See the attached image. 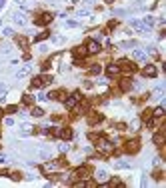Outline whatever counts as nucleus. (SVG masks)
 I'll return each instance as SVG.
<instances>
[{
	"mask_svg": "<svg viewBox=\"0 0 166 188\" xmlns=\"http://www.w3.org/2000/svg\"><path fill=\"white\" fill-rule=\"evenodd\" d=\"M98 144H96V148H98V152H102L104 156H108V154H112L114 152V144L110 140H104V138H98Z\"/></svg>",
	"mask_w": 166,
	"mask_h": 188,
	"instance_id": "1",
	"label": "nucleus"
},
{
	"mask_svg": "<svg viewBox=\"0 0 166 188\" xmlns=\"http://www.w3.org/2000/svg\"><path fill=\"white\" fill-rule=\"evenodd\" d=\"M52 18H54V16H52L50 12H42L40 16H36V18H34V24H36V26H46V24H50V22H52Z\"/></svg>",
	"mask_w": 166,
	"mask_h": 188,
	"instance_id": "2",
	"label": "nucleus"
},
{
	"mask_svg": "<svg viewBox=\"0 0 166 188\" xmlns=\"http://www.w3.org/2000/svg\"><path fill=\"white\" fill-rule=\"evenodd\" d=\"M138 150H140V140L138 138H132V140L126 142V152L128 154H136Z\"/></svg>",
	"mask_w": 166,
	"mask_h": 188,
	"instance_id": "3",
	"label": "nucleus"
},
{
	"mask_svg": "<svg viewBox=\"0 0 166 188\" xmlns=\"http://www.w3.org/2000/svg\"><path fill=\"white\" fill-rule=\"evenodd\" d=\"M130 26L132 28H136L140 34H148L150 32V26H146L144 22H140V20H130Z\"/></svg>",
	"mask_w": 166,
	"mask_h": 188,
	"instance_id": "4",
	"label": "nucleus"
},
{
	"mask_svg": "<svg viewBox=\"0 0 166 188\" xmlns=\"http://www.w3.org/2000/svg\"><path fill=\"white\" fill-rule=\"evenodd\" d=\"M80 98H82V96H80V92H72V96H70V98H66V100H64V106H66L68 110H72Z\"/></svg>",
	"mask_w": 166,
	"mask_h": 188,
	"instance_id": "5",
	"label": "nucleus"
},
{
	"mask_svg": "<svg viewBox=\"0 0 166 188\" xmlns=\"http://www.w3.org/2000/svg\"><path fill=\"white\" fill-rule=\"evenodd\" d=\"M100 42H98V40H88V44H86V52H88V54H98V52H100Z\"/></svg>",
	"mask_w": 166,
	"mask_h": 188,
	"instance_id": "6",
	"label": "nucleus"
},
{
	"mask_svg": "<svg viewBox=\"0 0 166 188\" xmlns=\"http://www.w3.org/2000/svg\"><path fill=\"white\" fill-rule=\"evenodd\" d=\"M156 74H158V70H156L154 64H148V66H144V70H142V76H144V78H154Z\"/></svg>",
	"mask_w": 166,
	"mask_h": 188,
	"instance_id": "7",
	"label": "nucleus"
},
{
	"mask_svg": "<svg viewBox=\"0 0 166 188\" xmlns=\"http://www.w3.org/2000/svg\"><path fill=\"white\" fill-rule=\"evenodd\" d=\"M118 70H124V72H134V70H136V66H134L132 62H128V60H120V62H118Z\"/></svg>",
	"mask_w": 166,
	"mask_h": 188,
	"instance_id": "8",
	"label": "nucleus"
},
{
	"mask_svg": "<svg viewBox=\"0 0 166 188\" xmlns=\"http://www.w3.org/2000/svg\"><path fill=\"white\" fill-rule=\"evenodd\" d=\"M132 58H134L136 62H146V52H144V50H138V48H134V52H132Z\"/></svg>",
	"mask_w": 166,
	"mask_h": 188,
	"instance_id": "9",
	"label": "nucleus"
},
{
	"mask_svg": "<svg viewBox=\"0 0 166 188\" xmlns=\"http://www.w3.org/2000/svg\"><path fill=\"white\" fill-rule=\"evenodd\" d=\"M94 178H96V182H98V184H104V182L108 180V172H106V170H96Z\"/></svg>",
	"mask_w": 166,
	"mask_h": 188,
	"instance_id": "10",
	"label": "nucleus"
},
{
	"mask_svg": "<svg viewBox=\"0 0 166 188\" xmlns=\"http://www.w3.org/2000/svg\"><path fill=\"white\" fill-rule=\"evenodd\" d=\"M30 70H32V68H30V64H24V66L16 72V78H24V76H28V74H30Z\"/></svg>",
	"mask_w": 166,
	"mask_h": 188,
	"instance_id": "11",
	"label": "nucleus"
},
{
	"mask_svg": "<svg viewBox=\"0 0 166 188\" xmlns=\"http://www.w3.org/2000/svg\"><path fill=\"white\" fill-rule=\"evenodd\" d=\"M36 130H34V126H30V124H24L22 128H20V136H30V134H34Z\"/></svg>",
	"mask_w": 166,
	"mask_h": 188,
	"instance_id": "12",
	"label": "nucleus"
},
{
	"mask_svg": "<svg viewBox=\"0 0 166 188\" xmlns=\"http://www.w3.org/2000/svg\"><path fill=\"white\" fill-rule=\"evenodd\" d=\"M88 172H90V168H88V166H80V168H76L74 176H78V178H86V176H88Z\"/></svg>",
	"mask_w": 166,
	"mask_h": 188,
	"instance_id": "13",
	"label": "nucleus"
},
{
	"mask_svg": "<svg viewBox=\"0 0 166 188\" xmlns=\"http://www.w3.org/2000/svg\"><path fill=\"white\" fill-rule=\"evenodd\" d=\"M12 18H14V22H16V24H24V22H26V16H24L22 12H16Z\"/></svg>",
	"mask_w": 166,
	"mask_h": 188,
	"instance_id": "14",
	"label": "nucleus"
},
{
	"mask_svg": "<svg viewBox=\"0 0 166 188\" xmlns=\"http://www.w3.org/2000/svg\"><path fill=\"white\" fill-rule=\"evenodd\" d=\"M106 74H108V76H116V74H118V64H110V66L106 68Z\"/></svg>",
	"mask_w": 166,
	"mask_h": 188,
	"instance_id": "15",
	"label": "nucleus"
},
{
	"mask_svg": "<svg viewBox=\"0 0 166 188\" xmlns=\"http://www.w3.org/2000/svg\"><path fill=\"white\" fill-rule=\"evenodd\" d=\"M120 88H122L124 92H128V90L132 88V82H130L128 78H124V80H120Z\"/></svg>",
	"mask_w": 166,
	"mask_h": 188,
	"instance_id": "16",
	"label": "nucleus"
},
{
	"mask_svg": "<svg viewBox=\"0 0 166 188\" xmlns=\"http://www.w3.org/2000/svg\"><path fill=\"white\" fill-rule=\"evenodd\" d=\"M44 84H42V76H34L32 78V88H42Z\"/></svg>",
	"mask_w": 166,
	"mask_h": 188,
	"instance_id": "17",
	"label": "nucleus"
},
{
	"mask_svg": "<svg viewBox=\"0 0 166 188\" xmlns=\"http://www.w3.org/2000/svg\"><path fill=\"white\" fill-rule=\"evenodd\" d=\"M60 136H62L64 140H70V138H72V130H70V128H64V130H60Z\"/></svg>",
	"mask_w": 166,
	"mask_h": 188,
	"instance_id": "18",
	"label": "nucleus"
},
{
	"mask_svg": "<svg viewBox=\"0 0 166 188\" xmlns=\"http://www.w3.org/2000/svg\"><path fill=\"white\" fill-rule=\"evenodd\" d=\"M58 164H62V160H60V162H46V164H44V170H56Z\"/></svg>",
	"mask_w": 166,
	"mask_h": 188,
	"instance_id": "19",
	"label": "nucleus"
},
{
	"mask_svg": "<svg viewBox=\"0 0 166 188\" xmlns=\"http://www.w3.org/2000/svg\"><path fill=\"white\" fill-rule=\"evenodd\" d=\"M30 114H32V116H36V118H40V116H44V110L38 108V106H34V108L30 110Z\"/></svg>",
	"mask_w": 166,
	"mask_h": 188,
	"instance_id": "20",
	"label": "nucleus"
},
{
	"mask_svg": "<svg viewBox=\"0 0 166 188\" xmlns=\"http://www.w3.org/2000/svg\"><path fill=\"white\" fill-rule=\"evenodd\" d=\"M16 44H18V46H22V48H26V46H28V38L18 36V38H16Z\"/></svg>",
	"mask_w": 166,
	"mask_h": 188,
	"instance_id": "21",
	"label": "nucleus"
},
{
	"mask_svg": "<svg viewBox=\"0 0 166 188\" xmlns=\"http://www.w3.org/2000/svg\"><path fill=\"white\" fill-rule=\"evenodd\" d=\"M118 48H136V42L134 40H128V42H120Z\"/></svg>",
	"mask_w": 166,
	"mask_h": 188,
	"instance_id": "22",
	"label": "nucleus"
},
{
	"mask_svg": "<svg viewBox=\"0 0 166 188\" xmlns=\"http://www.w3.org/2000/svg\"><path fill=\"white\" fill-rule=\"evenodd\" d=\"M48 36H50V32H40V34L34 38V42H42V40H46Z\"/></svg>",
	"mask_w": 166,
	"mask_h": 188,
	"instance_id": "23",
	"label": "nucleus"
},
{
	"mask_svg": "<svg viewBox=\"0 0 166 188\" xmlns=\"http://www.w3.org/2000/svg\"><path fill=\"white\" fill-rule=\"evenodd\" d=\"M152 140H154V144L162 146V142H164V136H162V134H154V136H152Z\"/></svg>",
	"mask_w": 166,
	"mask_h": 188,
	"instance_id": "24",
	"label": "nucleus"
},
{
	"mask_svg": "<svg viewBox=\"0 0 166 188\" xmlns=\"http://www.w3.org/2000/svg\"><path fill=\"white\" fill-rule=\"evenodd\" d=\"M54 82V78L52 76H48V74H42V84L46 86V84H52Z\"/></svg>",
	"mask_w": 166,
	"mask_h": 188,
	"instance_id": "25",
	"label": "nucleus"
},
{
	"mask_svg": "<svg viewBox=\"0 0 166 188\" xmlns=\"http://www.w3.org/2000/svg\"><path fill=\"white\" fill-rule=\"evenodd\" d=\"M162 114H164V106H156L152 110V116H162Z\"/></svg>",
	"mask_w": 166,
	"mask_h": 188,
	"instance_id": "26",
	"label": "nucleus"
},
{
	"mask_svg": "<svg viewBox=\"0 0 166 188\" xmlns=\"http://www.w3.org/2000/svg\"><path fill=\"white\" fill-rule=\"evenodd\" d=\"M22 102H24V104H28V106H30V104H34V98H32V96H30V94H24V98H22Z\"/></svg>",
	"mask_w": 166,
	"mask_h": 188,
	"instance_id": "27",
	"label": "nucleus"
},
{
	"mask_svg": "<svg viewBox=\"0 0 166 188\" xmlns=\"http://www.w3.org/2000/svg\"><path fill=\"white\" fill-rule=\"evenodd\" d=\"M100 118H102V116H100V114H92V116H90V118H88V124H96V122H98V120H100Z\"/></svg>",
	"mask_w": 166,
	"mask_h": 188,
	"instance_id": "28",
	"label": "nucleus"
},
{
	"mask_svg": "<svg viewBox=\"0 0 166 188\" xmlns=\"http://www.w3.org/2000/svg\"><path fill=\"white\" fill-rule=\"evenodd\" d=\"M114 166H116V168H130V164H128V162H124V160H118V162H114Z\"/></svg>",
	"mask_w": 166,
	"mask_h": 188,
	"instance_id": "29",
	"label": "nucleus"
},
{
	"mask_svg": "<svg viewBox=\"0 0 166 188\" xmlns=\"http://www.w3.org/2000/svg\"><path fill=\"white\" fill-rule=\"evenodd\" d=\"M6 112H8V114H14V112H18V106L10 104V106H6Z\"/></svg>",
	"mask_w": 166,
	"mask_h": 188,
	"instance_id": "30",
	"label": "nucleus"
},
{
	"mask_svg": "<svg viewBox=\"0 0 166 188\" xmlns=\"http://www.w3.org/2000/svg\"><path fill=\"white\" fill-rule=\"evenodd\" d=\"M100 70H102V68H100V64H94V66L90 68V74H98Z\"/></svg>",
	"mask_w": 166,
	"mask_h": 188,
	"instance_id": "31",
	"label": "nucleus"
},
{
	"mask_svg": "<svg viewBox=\"0 0 166 188\" xmlns=\"http://www.w3.org/2000/svg\"><path fill=\"white\" fill-rule=\"evenodd\" d=\"M40 158L42 160H48V158H50V152H48V150H40Z\"/></svg>",
	"mask_w": 166,
	"mask_h": 188,
	"instance_id": "32",
	"label": "nucleus"
},
{
	"mask_svg": "<svg viewBox=\"0 0 166 188\" xmlns=\"http://www.w3.org/2000/svg\"><path fill=\"white\" fill-rule=\"evenodd\" d=\"M144 24H146V26H152V24H154V18H152V16H146V18H144Z\"/></svg>",
	"mask_w": 166,
	"mask_h": 188,
	"instance_id": "33",
	"label": "nucleus"
},
{
	"mask_svg": "<svg viewBox=\"0 0 166 188\" xmlns=\"http://www.w3.org/2000/svg\"><path fill=\"white\" fill-rule=\"evenodd\" d=\"M64 24H66L68 28H74V26H78V22H76V20H66Z\"/></svg>",
	"mask_w": 166,
	"mask_h": 188,
	"instance_id": "34",
	"label": "nucleus"
},
{
	"mask_svg": "<svg viewBox=\"0 0 166 188\" xmlns=\"http://www.w3.org/2000/svg\"><path fill=\"white\" fill-rule=\"evenodd\" d=\"M10 178H12V180H22V174H20V172H12Z\"/></svg>",
	"mask_w": 166,
	"mask_h": 188,
	"instance_id": "35",
	"label": "nucleus"
},
{
	"mask_svg": "<svg viewBox=\"0 0 166 188\" xmlns=\"http://www.w3.org/2000/svg\"><path fill=\"white\" fill-rule=\"evenodd\" d=\"M2 34H4V36H12V34H14V30H12V28H4V30H2Z\"/></svg>",
	"mask_w": 166,
	"mask_h": 188,
	"instance_id": "36",
	"label": "nucleus"
},
{
	"mask_svg": "<svg viewBox=\"0 0 166 188\" xmlns=\"http://www.w3.org/2000/svg\"><path fill=\"white\" fill-rule=\"evenodd\" d=\"M142 118H144V120H148V118H152V110H144V114H142Z\"/></svg>",
	"mask_w": 166,
	"mask_h": 188,
	"instance_id": "37",
	"label": "nucleus"
},
{
	"mask_svg": "<svg viewBox=\"0 0 166 188\" xmlns=\"http://www.w3.org/2000/svg\"><path fill=\"white\" fill-rule=\"evenodd\" d=\"M138 126H140V120H132L130 128H132V130H138Z\"/></svg>",
	"mask_w": 166,
	"mask_h": 188,
	"instance_id": "38",
	"label": "nucleus"
},
{
	"mask_svg": "<svg viewBox=\"0 0 166 188\" xmlns=\"http://www.w3.org/2000/svg\"><path fill=\"white\" fill-rule=\"evenodd\" d=\"M52 40H54V42H56V44H60V42H64V38H62V36H54V38H52Z\"/></svg>",
	"mask_w": 166,
	"mask_h": 188,
	"instance_id": "39",
	"label": "nucleus"
},
{
	"mask_svg": "<svg viewBox=\"0 0 166 188\" xmlns=\"http://www.w3.org/2000/svg\"><path fill=\"white\" fill-rule=\"evenodd\" d=\"M0 162L6 164V162H8V156H6V154H0Z\"/></svg>",
	"mask_w": 166,
	"mask_h": 188,
	"instance_id": "40",
	"label": "nucleus"
},
{
	"mask_svg": "<svg viewBox=\"0 0 166 188\" xmlns=\"http://www.w3.org/2000/svg\"><path fill=\"white\" fill-rule=\"evenodd\" d=\"M48 68H50V60H46V62L42 64V70H48Z\"/></svg>",
	"mask_w": 166,
	"mask_h": 188,
	"instance_id": "41",
	"label": "nucleus"
},
{
	"mask_svg": "<svg viewBox=\"0 0 166 188\" xmlns=\"http://www.w3.org/2000/svg\"><path fill=\"white\" fill-rule=\"evenodd\" d=\"M4 124H6V126H12V124H14V120H12V118H6V120H4Z\"/></svg>",
	"mask_w": 166,
	"mask_h": 188,
	"instance_id": "42",
	"label": "nucleus"
},
{
	"mask_svg": "<svg viewBox=\"0 0 166 188\" xmlns=\"http://www.w3.org/2000/svg\"><path fill=\"white\" fill-rule=\"evenodd\" d=\"M154 178H156V180H160V178H162V172H160V170H156V172H154Z\"/></svg>",
	"mask_w": 166,
	"mask_h": 188,
	"instance_id": "43",
	"label": "nucleus"
},
{
	"mask_svg": "<svg viewBox=\"0 0 166 188\" xmlns=\"http://www.w3.org/2000/svg\"><path fill=\"white\" fill-rule=\"evenodd\" d=\"M122 14H126V10H114V16H122Z\"/></svg>",
	"mask_w": 166,
	"mask_h": 188,
	"instance_id": "44",
	"label": "nucleus"
},
{
	"mask_svg": "<svg viewBox=\"0 0 166 188\" xmlns=\"http://www.w3.org/2000/svg\"><path fill=\"white\" fill-rule=\"evenodd\" d=\"M114 26H116V22H114V20H110V22H108V30H112Z\"/></svg>",
	"mask_w": 166,
	"mask_h": 188,
	"instance_id": "45",
	"label": "nucleus"
},
{
	"mask_svg": "<svg viewBox=\"0 0 166 188\" xmlns=\"http://www.w3.org/2000/svg\"><path fill=\"white\" fill-rule=\"evenodd\" d=\"M116 128H118V130H126V124H122V122H120V124H116Z\"/></svg>",
	"mask_w": 166,
	"mask_h": 188,
	"instance_id": "46",
	"label": "nucleus"
},
{
	"mask_svg": "<svg viewBox=\"0 0 166 188\" xmlns=\"http://www.w3.org/2000/svg\"><path fill=\"white\" fill-rule=\"evenodd\" d=\"M14 2H16V4H24L26 0H14Z\"/></svg>",
	"mask_w": 166,
	"mask_h": 188,
	"instance_id": "47",
	"label": "nucleus"
},
{
	"mask_svg": "<svg viewBox=\"0 0 166 188\" xmlns=\"http://www.w3.org/2000/svg\"><path fill=\"white\" fill-rule=\"evenodd\" d=\"M4 88H6V86H4V84H2V82H0V90H4Z\"/></svg>",
	"mask_w": 166,
	"mask_h": 188,
	"instance_id": "48",
	"label": "nucleus"
},
{
	"mask_svg": "<svg viewBox=\"0 0 166 188\" xmlns=\"http://www.w3.org/2000/svg\"><path fill=\"white\" fill-rule=\"evenodd\" d=\"M2 6H4V0H0V8H2Z\"/></svg>",
	"mask_w": 166,
	"mask_h": 188,
	"instance_id": "49",
	"label": "nucleus"
},
{
	"mask_svg": "<svg viewBox=\"0 0 166 188\" xmlns=\"http://www.w3.org/2000/svg\"><path fill=\"white\" fill-rule=\"evenodd\" d=\"M106 2H108V4H112V2H114V0H106Z\"/></svg>",
	"mask_w": 166,
	"mask_h": 188,
	"instance_id": "50",
	"label": "nucleus"
},
{
	"mask_svg": "<svg viewBox=\"0 0 166 188\" xmlns=\"http://www.w3.org/2000/svg\"><path fill=\"white\" fill-rule=\"evenodd\" d=\"M0 116H2V108H0Z\"/></svg>",
	"mask_w": 166,
	"mask_h": 188,
	"instance_id": "51",
	"label": "nucleus"
},
{
	"mask_svg": "<svg viewBox=\"0 0 166 188\" xmlns=\"http://www.w3.org/2000/svg\"><path fill=\"white\" fill-rule=\"evenodd\" d=\"M0 24H2V20H0Z\"/></svg>",
	"mask_w": 166,
	"mask_h": 188,
	"instance_id": "52",
	"label": "nucleus"
}]
</instances>
